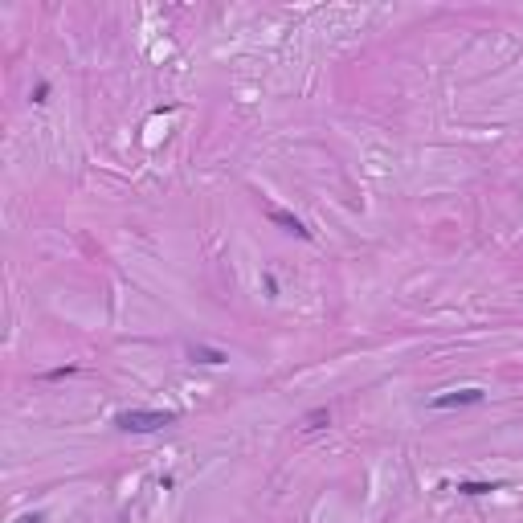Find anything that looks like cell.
<instances>
[{"label":"cell","mask_w":523,"mask_h":523,"mask_svg":"<svg viewBox=\"0 0 523 523\" xmlns=\"http://www.w3.org/2000/svg\"><path fill=\"white\" fill-rule=\"evenodd\" d=\"M176 421H180V413H172V409H123V413H115L119 433H160Z\"/></svg>","instance_id":"obj_1"},{"label":"cell","mask_w":523,"mask_h":523,"mask_svg":"<svg viewBox=\"0 0 523 523\" xmlns=\"http://www.w3.org/2000/svg\"><path fill=\"white\" fill-rule=\"evenodd\" d=\"M475 405H487V388L478 384H466V388H446V393H433L426 401L429 413H450V409H475Z\"/></svg>","instance_id":"obj_2"},{"label":"cell","mask_w":523,"mask_h":523,"mask_svg":"<svg viewBox=\"0 0 523 523\" xmlns=\"http://www.w3.org/2000/svg\"><path fill=\"white\" fill-rule=\"evenodd\" d=\"M266 221H270V225H278L283 233H294L299 241H311V229H307V225H303V221H299L294 213L278 209V205H266Z\"/></svg>","instance_id":"obj_3"},{"label":"cell","mask_w":523,"mask_h":523,"mask_svg":"<svg viewBox=\"0 0 523 523\" xmlns=\"http://www.w3.org/2000/svg\"><path fill=\"white\" fill-rule=\"evenodd\" d=\"M184 360H189V364H205V368H221V364H229V352H225V348H213V344H189V348H184Z\"/></svg>","instance_id":"obj_4"},{"label":"cell","mask_w":523,"mask_h":523,"mask_svg":"<svg viewBox=\"0 0 523 523\" xmlns=\"http://www.w3.org/2000/svg\"><path fill=\"white\" fill-rule=\"evenodd\" d=\"M503 487H507V482H495V478H491V482H487V478H458V482H454V491H458L462 499H482V495H495Z\"/></svg>","instance_id":"obj_5"},{"label":"cell","mask_w":523,"mask_h":523,"mask_svg":"<svg viewBox=\"0 0 523 523\" xmlns=\"http://www.w3.org/2000/svg\"><path fill=\"white\" fill-rule=\"evenodd\" d=\"M327 426H332V405H315V409L303 413V429H311V433H315V429H327Z\"/></svg>","instance_id":"obj_6"},{"label":"cell","mask_w":523,"mask_h":523,"mask_svg":"<svg viewBox=\"0 0 523 523\" xmlns=\"http://www.w3.org/2000/svg\"><path fill=\"white\" fill-rule=\"evenodd\" d=\"M49 95H53V82H49V78H37L33 90H29V102H33V107H46Z\"/></svg>","instance_id":"obj_7"},{"label":"cell","mask_w":523,"mask_h":523,"mask_svg":"<svg viewBox=\"0 0 523 523\" xmlns=\"http://www.w3.org/2000/svg\"><path fill=\"white\" fill-rule=\"evenodd\" d=\"M70 376H78V364H57V368L41 372V381H70Z\"/></svg>","instance_id":"obj_8"},{"label":"cell","mask_w":523,"mask_h":523,"mask_svg":"<svg viewBox=\"0 0 523 523\" xmlns=\"http://www.w3.org/2000/svg\"><path fill=\"white\" fill-rule=\"evenodd\" d=\"M262 290H266V299H278V278H274L270 270L262 274Z\"/></svg>","instance_id":"obj_9"},{"label":"cell","mask_w":523,"mask_h":523,"mask_svg":"<svg viewBox=\"0 0 523 523\" xmlns=\"http://www.w3.org/2000/svg\"><path fill=\"white\" fill-rule=\"evenodd\" d=\"M49 515L46 511H25V515H17V523H46Z\"/></svg>","instance_id":"obj_10"}]
</instances>
